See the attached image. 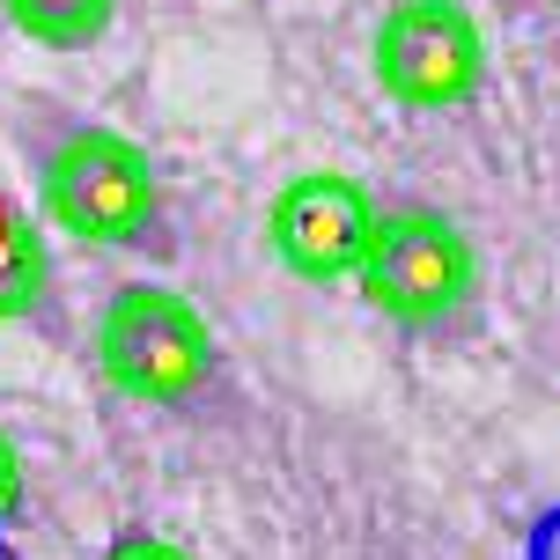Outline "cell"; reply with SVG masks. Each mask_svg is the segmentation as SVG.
Returning <instances> with one entry per match:
<instances>
[{"mask_svg": "<svg viewBox=\"0 0 560 560\" xmlns=\"http://www.w3.org/2000/svg\"><path fill=\"white\" fill-rule=\"evenodd\" d=\"M37 207L74 244L104 252H140L163 236V177L148 148L118 126H67L37 155Z\"/></svg>", "mask_w": 560, "mask_h": 560, "instance_id": "1", "label": "cell"}, {"mask_svg": "<svg viewBox=\"0 0 560 560\" xmlns=\"http://www.w3.org/2000/svg\"><path fill=\"white\" fill-rule=\"evenodd\" d=\"M96 369L133 406H192L214 384L222 347L192 295L163 280H126L96 317Z\"/></svg>", "mask_w": 560, "mask_h": 560, "instance_id": "2", "label": "cell"}, {"mask_svg": "<svg viewBox=\"0 0 560 560\" xmlns=\"http://www.w3.org/2000/svg\"><path fill=\"white\" fill-rule=\"evenodd\" d=\"M354 288L369 295L376 317H392L406 332H435V325H450L457 310L472 303L479 252L443 207L398 199V207L376 214V236H369V258L354 273Z\"/></svg>", "mask_w": 560, "mask_h": 560, "instance_id": "3", "label": "cell"}, {"mask_svg": "<svg viewBox=\"0 0 560 560\" xmlns=\"http://www.w3.org/2000/svg\"><path fill=\"white\" fill-rule=\"evenodd\" d=\"M369 74L398 112H465L487 82V37L465 0H398L376 15Z\"/></svg>", "mask_w": 560, "mask_h": 560, "instance_id": "4", "label": "cell"}, {"mask_svg": "<svg viewBox=\"0 0 560 560\" xmlns=\"http://www.w3.org/2000/svg\"><path fill=\"white\" fill-rule=\"evenodd\" d=\"M376 192L347 170H303L288 177L266 207V252L310 288H339L362 273L369 236H376Z\"/></svg>", "mask_w": 560, "mask_h": 560, "instance_id": "5", "label": "cell"}, {"mask_svg": "<svg viewBox=\"0 0 560 560\" xmlns=\"http://www.w3.org/2000/svg\"><path fill=\"white\" fill-rule=\"evenodd\" d=\"M0 15L45 52H89L112 30L118 0H0Z\"/></svg>", "mask_w": 560, "mask_h": 560, "instance_id": "6", "label": "cell"}, {"mask_svg": "<svg viewBox=\"0 0 560 560\" xmlns=\"http://www.w3.org/2000/svg\"><path fill=\"white\" fill-rule=\"evenodd\" d=\"M45 288H52V252H45L37 222H30L23 207H15V222H8V244H0V325L30 317V310L45 303Z\"/></svg>", "mask_w": 560, "mask_h": 560, "instance_id": "7", "label": "cell"}, {"mask_svg": "<svg viewBox=\"0 0 560 560\" xmlns=\"http://www.w3.org/2000/svg\"><path fill=\"white\" fill-rule=\"evenodd\" d=\"M104 560H192V553L163 532H118L112 546H104Z\"/></svg>", "mask_w": 560, "mask_h": 560, "instance_id": "8", "label": "cell"}, {"mask_svg": "<svg viewBox=\"0 0 560 560\" xmlns=\"http://www.w3.org/2000/svg\"><path fill=\"white\" fill-rule=\"evenodd\" d=\"M524 560H560V502L532 516V532H524Z\"/></svg>", "mask_w": 560, "mask_h": 560, "instance_id": "9", "label": "cell"}, {"mask_svg": "<svg viewBox=\"0 0 560 560\" xmlns=\"http://www.w3.org/2000/svg\"><path fill=\"white\" fill-rule=\"evenodd\" d=\"M0 509H8V516H23V509H30V494H23V457H15V443H8V435H0Z\"/></svg>", "mask_w": 560, "mask_h": 560, "instance_id": "10", "label": "cell"}, {"mask_svg": "<svg viewBox=\"0 0 560 560\" xmlns=\"http://www.w3.org/2000/svg\"><path fill=\"white\" fill-rule=\"evenodd\" d=\"M0 560H15V516L0 509Z\"/></svg>", "mask_w": 560, "mask_h": 560, "instance_id": "11", "label": "cell"}, {"mask_svg": "<svg viewBox=\"0 0 560 560\" xmlns=\"http://www.w3.org/2000/svg\"><path fill=\"white\" fill-rule=\"evenodd\" d=\"M8 222H15V207H8V199H0V244H8Z\"/></svg>", "mask_w": 560, "mask_h": 560, "instance_id": "12", "label": "cell"}]
</instances>
